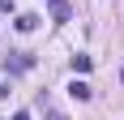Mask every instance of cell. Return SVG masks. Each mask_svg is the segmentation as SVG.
<instances>
[{
  "instance_id": "1",
  "label": "cell",
  "mask_w": 124,
  "mask_h": 120,
  "mask_svg": "<svg viewBox=\"0 0 124 120\" xmlns=\"http://www.w3.org/2000/svg\"><path fill=\"white\" fill-rule=\"evenodd\" d=\"M4 69L9 73H26V69H34V56L30 51H9L4 56Z\"/></svg>"
},
{
  "instance_id": "2",
  "label": "cell",
  "mask_w": 124,
  "mask_h": 120,
  "mask_svg": "<svg viewBox=\"0 0 124 120\" xmlns=\"http://www.w3.org/2000/svg\"><path fill=\"white\" fill-rule=\"evenodd\" d=\"M47 9H51V22H69V17H73V4H69V0H51Z\"/></svg>"
},
{
  "instance_id": "3",
  "label": "cell",
  "mask_w": 124,
  "mask_h": 120,
  "mask_svg": "<svg viewBox=\"0 0 124 120\" xmlns=\"http://www.w3.org/2000/svg\"><path fill=\"white\" fill-rule=\"evenodd\" d=\"M13 26H17L22 34H30V30H34V26H39V17H34V13H22V17H17V22H13Z\"/></svg>"
},
{
  "instance_id": "4",
  "label": "cell",
  "mask_w": 124,
  "mask_h": 120,
  "mask_svg": "<svg viewBox=\"0 0 124 120\" xmlns=\"http://www.w3.org/2000/svg\"><path fill=\"white\" fill-rule=\"evenodd\" d=\"M69 94H73V99H77V103H86V99H90V94H94V90H90V86H86V82H73V86H69Z\"/></svg>"
},
{
  "instance_id": "5",
  "label": "cell",
  "mask_w": 124,
  "mask_h": 120,
  "mask_svg": "<svg viewBox=\"0 0 124 120\" xmlns=\"http://www.w3.org/2000/svg\"><path fill=\"white\" fill-rule=\"evenodd\" d=\"M90 64H94V60H90L86 51H77V56H73V73H90Z\"/></svg>"
},
{
  "instance_id": "6",
  "label": "cell",
  "mask_w": 124,
  "mask_h": 120,
  "mask_svg": "<svg viewBox=\"0 0 124 120\" xmlns=\"http://www.w3.org/2000/svg\"><path fill=\"white\" fill-rule=\"evenodd\" d=\"M0 13H13V0H0Z\"/></svg>"
},
{
  "instance_id": "7",
  "label": "cell",
  "mask_w": 124,
  "mask_h": 120,
  "mask_svg": "<svg viewBox=\"0 0 124 120\" xmlns=\"http://www.w3.org/2000/svg\"><path fill=\"white\" fill-rule=\"evenodd\" d=\"M0 99H9V86H4V82H0Z\"/></svg>"
},
{
  "instance_id": "8",
  "label": "cell",
  "mask_w": 124,
  "mask_h": 120,
  "mask_svg": "<svg viewBox=\"0 0 124 120\" xmlns=\"http://www.w3.org/2000/svg\"><path fill=\"white\" fill-rule=\"evenodd\" d=\"M13 120H30V111H17V116H13Z\"/></svg>"
}]
</instances>
